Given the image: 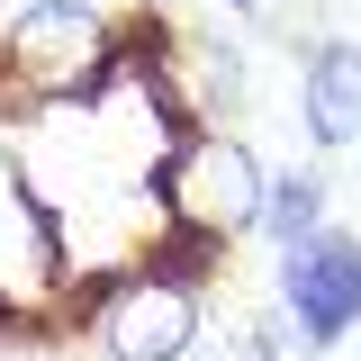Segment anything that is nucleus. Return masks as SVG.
Masks as SVG:
<instances>
[{"instance_id": "1", "label": "nucleus", "mask_w": 361, "mask_h": 361, "mask_svg": "<svg viewBox=\"0 0 361 361\" xmlns=\"http://www.w3.org/2000/svg\"><path fill=\"white\" fill-rule=\"evenodd\" d=\"M271 298L289 307L307 353H334L361 334V235L353 226H316L307 244H289L271 262Z\"/></svg>"}, {"instance_id": "2", "label": "nucleus", "mask_w": 361, "mask_h": 361, "mask_svg": "<svg viewBox=\"0 0 361 361\" xmlns=\"http://www.w3.org/2000/svg\"><path fill=\"white\" fill-rule=\"evenodd\" d=\"M109 54H118V27L90 0H27L9 18V37H0V63L27 90H45V99L54 90H90L109 73Z\"/></svg>"}, {"instance_id": "3", "label": "nucleus", "mask_w": 361, "mask_h": 361, "mask_svg": "<svg viewBox=\"0 0 361 361\" xmlns=\"http://www.w3.org/2000/svg\"><path fill=\"white\" fill-rule=\"evenodd\" d=\"M262 163H253V145L226 127H199L180 135V163H172V217L190 235H208V244H235L244 226L262 217Z\"/></svg>"}, {"instance_id": "4", "label": "nucleus", "mask_w": 361, "mask_h": 361, "mask_svg": "<svg viewBox=\"0 0 361 361\" xmlns=\"http://www.w3.org/2000/svg\"><path fill=\"white\" fill-rule=\"evenodd\" d=\"M99 353L109 361H190L199 343V289L180 280V271H127L109 298H99Z\"/></svg>"}, {"instance_id": "5", "label": "nucleus", "mask_w": 361, "mask_h": 361, "mask_svg": "<svg viewBox=\"0 0 361 361\" xmlns=\"http://www.w3.org/2000/svg\"><path fill=\"white\" fill-rule=\"evenodd\" d=\"M298 127H307V145L325 163L361 154V45L353 37H307L298 45Z\"/></svg>"}, {"instance_id": "6", "label": "nucleus", "mask_w": 361, "mask_h": 361, "mask_svg": "<svg viewBox=\"0 0 361 361\" xmlns=\"http://www.w3.org/2000/svg\"><path fill=\"white\" fill-rule=\"evenodd\" d=\"M325 172H307V163H289V172H271L262 180V217H253V235H262L271 253H289V244H307L316 226H334L325 217Z\"/></svg>"}, {"instance_id": "7", "label": "nucleus", "mask_w": 361, "mask_h": 361, "mask_svg": "<svg viewBox=\"0 0 361 361\" xmlns=\"http://www.w3.org/2000/svg\"><path fill=\"white\" fill-rule=\"evenodd\" d=\"M244 361H307V343H298V325H289L280 298L253 307V325H244Z\"/></svg>"}, {"instance_id": "8", "label": "nucleus", "mask_w": 361, "mask_h": 361, "mask_svg": "<svg viewBox=\"0 0 361 361\" xmlns=\"http://www.w3.org/2000/svg\"><path fill=\"white\" fill-rule=\"evenodd\" d=\"M0 334H18V307H9V298H0Z\"/></svg>"}, {"instance_id": "9", "label": "nucleus", "mask_w": 361, "mask_h": 361, "mask_svg": "<svg viewBox=\"0 0 361 361\" xmlns=\"http://www.w3.org/2000/svg\"><path fill=\"white\" fill-rule=\"evenodd\" d=\"M226 9H235V18H253V9H262V0H226Z\"/></svg>"}]
</instances>
